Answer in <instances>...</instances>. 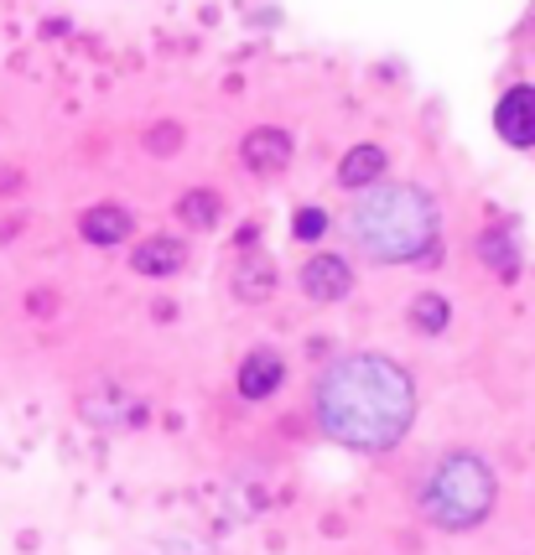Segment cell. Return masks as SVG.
Instances as JSON below:
<instances>
[{"instance_id":"9c48e42d","label":"cell","mask_w":535,"mask_h":555,"mask_svg":"<svg viewBox=\"0 0 535 555\" xmlns=\"http://www.w3.org/2000/svg\"><path fill=\"white\" fill-rule=\"evenodd\" d=\"M182 260H188V249L177 240H147L130 255V266L141 270V275H171V270H182Z\"/></svg>"},{"instance_id":"6da1fadb","label":"cell","mask_w":535,"mask_h":555,"mask_svg":"<svg viewBox=\"0 0 535 555\" xmlns=\"http://www.w3.org/2000/svg\"><path fill=\"white\" fill-rule=\"evenodd\" d=\"M317 415L322 431L354 447V452H385L395 447L416 415V389L400 363L380 353L339 359L317 385Z\"/></svg>"},{"instance_id":"4fadbf2b","label":"cell","mask_w":535,"mask_h":555,"mask_svg":"<svg viewBox=\"0 0 535 555\" xmlns=\"http://www.w3.org/2000/svg\"><path fill=\"white\" fill-rule=\"evenodd\" d=\"M240 291L250 296V301H260V296H266L270 291V266L266 260H250V266L240 270Z\"/></svg>"},{"instance_id":"ba28073f","label":"cell","mask_w":535,"mask_h":555,"mask_svg":"<svg viewBox=\"0 0 535 555\" xmlns=\"http://www.w3.org/2000/svg\"><path fill=\"white\" fill-rule=\"evenodd\" d=\"M84 240L89 244H120L125 234H130V214H125L120 203H99V208H89L84 214Z\"/></svg>"},{"instance_id":"7a4b0ae2","label":"cell","mask_w":535,"mask_h":555,"mask_svg":"<svg viewBox=\"0 0 535 555\" xmlns=\"http://www.w3.org/2000/svg\"><path fill=\"white\" fill-rule=\"evenodd\" d=\"M348 234L365 249L369 260L395 266V260H421L432 244H437V208L421 188H374L365 193V203L348 218Z\"/></svg>"},{"instance_id":"5b68a950","label":"cell","mask_w":535,"mask_h":555,"mask_svg":"<svg viewBox=\"0 0 535 555\" xmlns=\"http://www.w3.org/2000/svg\"><path fill=\"white\" fill-rule=\"evenodd\" d=\"M354 286V275L343 266L339 255H313L307 266H302V291L313 296V301H343Z\"/></svg>"},{"instance_id":"8992f818","label":"cell","mask_w":535,"mask_h":555,"mask_svg":"<svg viewBox=\"0 0 535 555\" xmlns=\"http://www.w3.org/2000/svg\"><path fill=\"white\" fill-rule=\"evenodd\" d=\"M244 162L255 171H281L292 162V135L286 130H250L244 135Z\"/></svg>"},{"instance_id":"30bf717a","label":"cell","mask_w":535,"mask_h":555,"mask_svg":"<svg viewBox=\"0 0 535 555\" xmlns=\"http://www.w3.org/2000/svg\"><path fill=\"white\" fill-rule=\"evenodd\" d=\"M380 171H385V151H380V145H354V151L343 156L339 182L343 188H365V182H374Z\"/></svg>"},{"instance_id":"7c38bea8","label":"cell","mask_w":535,"mask_h":555,"mask_svg":"<svg viewBox=\"0 0 535 555\" xmlns=\"http://www.w3.org/2000/svg\"><path fill=\"white\" fill-rule=\"evenodd\" d=\"M411 317L421 333H442V327H447V301H442V296H416Z\"/></svg>"},{"instance_id":"3957f363","label":"cell","mask_w":535,"mask_h":555,"mask_svg":"<svg viewBox=\"0 0 535 555\" xmlns=\"http://www.w3.org/2000/svg\"><path fill=\"white\" fill-rule=\"evenodd\" d=\"M421 504H426V519L442 525V530H468V525H479L488 508H494V473H488L479 457H447L426 478V493H421Z\"/></svg>"},{"instance_id":"52a82bcc","label":"cell","mask_w":535,"mask_h":555,"mask_svg":"<svg viewBox=\"0 0 535 555\" xmlns=\"http://www.w3.org/2000/svg\"><path fill=\"white\" fill-rule=\"evenodd\" d=\"M281 374H286L281 359L260 348V353H250V359L240 363V395L244 400H266L270 389H281Z\"/></svg>"},{"instance_id":"8fae6325","label":"cell","mask_w":535,"mask_h":555,"mask_svg":"<svg viewBox=\"0 0 535 555\" xmlns=\"http://www.w3.org/2000/svg\"><path fill=\"white\" fill-rule=\"evenodd\" d=\"M177 214L182 223H193V229H214V218H219V197L214 193H188L177 203Z\"/></svg>"},{"instance_id":"5bb4252c","label":"cell","mask_w":535,"mask_h":555,"mask_svg":"<svg viewBox=\"0 0 535 555\" xmlns=\"http://www.w3.org/2000/svg\"><path fill=\"white\" fill-rule=\"evenodd\" d=\"M322 229H328V214H322V208H302V214H296V240H317Z\"/></svg>"},{"instance_id":"277c9868","label":"cell","mask_w":535,"mask_h":555,"mask_svg":"<svg viewBox=\"0 0 535 555\" xmlns=\"http://www.w3.org/2000/svg\"><path fill=\"white\" fill-rule=\"evenodd\" d=\"M494 130H499L510 145H520V151H531L535 145V89L531 83H520V89H510V94L499 99Z\"/></svg>"}]
</instances>
